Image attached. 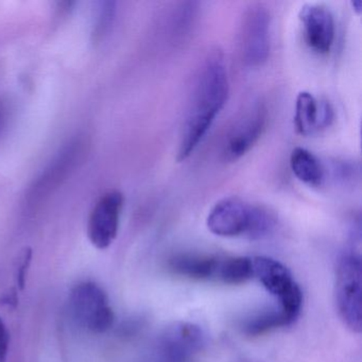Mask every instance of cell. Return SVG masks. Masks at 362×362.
<instances>
[{
  "label": "cell",
  "instance_id": "obj_16",
  "mask_svg": "<svg viewBox=\"0 0 362 362\" xmlns=\"http://www.w3.org/2000/svg\"><path fill=\"white\" fill-rule=\"evenodd\" d=\"M253 279V258L224 256L220 283L224 285H243Z\"/></svg>",
  "mask_w": 362,
  "mask_h": 362
},
{
  "label": "cell",
  "instance_id": "obj_3",
  "mask_svg": "<svg viewBox=\"0 0 362 362\" xmlns=\"http://www.w3.org/2000/svg\"><path fill=\"white\" fill-rule=\"evenodd\" d=\"M88 147V139L81 135L67 141L29 186L25 196L26 204L35 207L48 200L83 163Z\"/></svg>",
  "mask_w": 362,
  "mask_h": 362
},
{
  "label": "cell",
  "instance_id": "obj_20",
  "mask_svg": "<svg viewBox=\"0 0 362 362\" xmlns=\"http://www.w3.org/2000/svg\"><path fill=\"white\" fill-rule=\"evenodd\" d=\"M10 334L7 326L0 317V362H7L9 354Z\"/></svg>",
  "mask_w": 362,
  "mask_h": 362
},
{
  "label": "cell",
  "instance_id": "obj_5",
  "mask_svg": "<svg viewBox=\"0 0 362 362\" xmlns=\"http://www.w3.org/2000/svg\"><path fill=\"white\" fill-rule=\"evenodd\" d=\"M253 258L254 279L276 300L277 308L292 325L302 313L304 294L291 271L274 258L256 256Z\"/></svg>",
  "mask_w": 362,
  "mask_h": 362
},
{
  "label": "cell",
  "instance_id": "obj_12",
  "mask_svg": "<svg viewBox=\"0 0 362 362\" xmlns=\"http://www.w3.org/2000/svg\"><path fill=\"white\" fill-rule=\"evenodd\" d=\"M223 258L207 254H179L171 258L169 269L186 279L220 283Z\"/></svg>",
  "mask_w": 362,
  "mask_h": 362
},
{
  "label": "cell",
  "instance_id": "obj_21",
  "mask_svg": "<svg viewBox=\"0 0 362 362\" xmlns=\"http://www.w3.org/2000/svg\"><path fill=\"white\" fill-rule=\"evenodd\" d=\"M31 259V251L30 250H26L24 254V262H23L22 267L18 270V283H20L21 287H24L25 285V277H26L27 267H28L29 262Z\"/></svg>",
  "mask_w": 362,
  "mask_h": 362
},
{
  "label": "cell",
  "instance_id": "obj_7",
  "mask_svg": "<svg viewBox=\"0 0 362 362\" xmlns=\"http://www.w3.org/2000/svg\"><path fill=\"white\" fill-rule=\"evenodd\" d=\"M270 11L262 4H253L245 10L240 28V52L249 67L262 66L270 56Z\"/></svg>",
  "mask_w": 362,
  "mask_h": 362
},
{
  "label": "cell",
  "instance_id": "obj_4",
  "mask_svg": "<svg viewBox=\"0 0 362 362\" xmlns=\"http://www.w3.org/2000/svg\"><path fill=\"white\" fill-rule=\"evenodd\" d=\"M361 293V255L357 250H347L337 262L334 302L339 317L356 334L362 329Z\"/></svg>",
  "mask_w": 362,
  "mask_h": 362
},
{
  "label": "cell",
  "instance_id": "obj_18",
  "mask_svg": "<svg viewBox=\"0 0 362 362\" xmlns=\"http://www.w3.org/2000/svg\"><path fill=\"white\" fill-rule=\"evenodd\" d=\"M198 4L181 3L171 16L170 30L173 39L182 40L188 35L194 26L198 12Z\"/></svg>",
  "mask_w": 362,
  "mask_h": 362
},
{
  "label": "cell",
  "instance_id": "obj_6",
  "mask_svg": "<svg viewBox=\"0 0 362 362\" xmlns=\"http://www.w3.org/2000/svg\"><path fill=\"white\" fill-rule=\"evenodd\" d=\"M69 302L76 321L90 332L103 334L115 322L107 293L93 281L77 284L71 290Z\"/></svg>",
  "mask_w": 362,
  "mask_h": 362
},
{
  "label": "cell",
  "instance_id": "obj_2",
  "mask_svg": "<svg viewBox=\"0 0 362 362\" xmlns=\"http://www.w3.org/2000/svg\"><path fill=\"white\" fill-rule=\"evenodd\" d=\"M277 220L268 209L250 204L237 197L218 201L209 211L206 226L216 236L250 240L267 238L274 232Z\"/></svg>",
  "mask_w": 362,
  "mask_h": 362
},
{
  "label": "cell",
  "instance_id": "obj_19",
  "mask_svg": "<svg viewBox=\"0 0 362 362\" xmlns=\"http://www.w3.org/2000/svg\"><path fill=\"white\" fill-rule=\"evenodd\" d=\"M13 118V105L10 99L0 97V143L7 135Z\"/></svg>",
  "mask_w": 362,
  "mask_h": 362
},
{
  "label": "cell",
  "instance_id": "obj_22",
  "mask_svg": "<svg viewBox=\"0 0 362 362\" xmlns=\"http://www.w3.org/2000/svg\"><path fill=\"white\" fill-rule=\"evenodd\" d=\"M351 8H353L354 11L357 12L358 14L361 13L362 9V1L361 0H353L351 1Z\"/></svg>",
  "mask_w": 362,
  "mask_h": 362
},
{
  "label": "cell",
  "instance_id": "obj_14",
  "mask_svg": "<svg viewBox=\"0 0 362 362\" xmlns=\"http://www.w3.org/2000/svg\"><path fill=\"white\" fill-rule=\"evenodd\" d=\"M290 168L303 183L317 187L324 181L323 166L313 152L305 148L296 147L290 154Z\"/></svg>",
  "mask_w": 362,
  "mask_h": 362
},
{
  "label": "cell",
  "instance_id": "obj_1",
  "mask_svg": "<svg viewBox=\"0 0 362 362\" xmlns=\"http://www.w3.org/2000/svg\"><path fill=\"white\" fill-rule=\"evenodd\" d=\"M230 95L228 67L219 48L209 50L200 61L188 99L180 135L177 160H187L219 115Z\"/></svg>",
  "mask_w": 362,
  "mask_h": 362
},
{
  "label": "cell",
  "instance_id": "obj_10",
  "mask_svg": "<svg viewBox=\"0 0 362 362\" xmlns=\"http://www.w3.org/2000/svg\"><path fill=\"white\" fill-rule=\"evenodd\" d=\"M124 204V194L112 190L103 194L93 207L88 217V236L97 249H107L115 240Z\"/></svg>",
  "mask_w": 362,
  "mask_h": 362
},
{
  "label": "cell",
  "instance_id": "obj_9",
  "mask_svg": "<svg viewBox=\"0 0 362 362\" xmlns=\"http://www.w3.org/2000/svg\"><path fill=\"white\" fill-rule=\"evenodd\" d=\"M206 338L200 326L179 322L165 328L158 340L160 362H192L204 349Z\"/></svg>",
  "mask_w": 362,
  "mask_h": 362
},
{
  "label": "cell",
  "instance_id": "obj_13",
  "mask_svg": "<svg viewBox=\"0 0 362 362\" xmlns=\"http://www.w3.org/2000/svg\"><path fill=\"white\" fill-rule=\"evenodd\" d=\"M321 120V101L317 100L307 90L298 93L294 111V127L296 132L308 136L320 131Z\"/></svg>",
  "mask_w": 362,
  "mask_h": 362
},
{
  "label": "cell",
  "instance_id": "obj_11",
  "mask_svg": "<svg viewBox=\"0 0 362 362\" xmlns=\"http://www.w3.org/2000/svg\"><path fill=\"white\" fill-rule=\"evenodd\" d=\"M298 20L307 46L321 56L329 54L336 35L332 10L323 4L307 3L300 8Z\"/></svg>",
  "mask_w": 362,
  "mask_h": 362
},
{
  "label": "cell",
  "instance_id": "obj_15",
  "mask_svg": "<svg viewBox=\"0 0 362 362\" xmlns=\"http://www.w3.org/2000/svg\"><path fill=\"white\" fill-rule=\"evenodd\" d=\"M289 326L283 313L279 308L266 309L254 313L241 323L243 334L257 337L272 332L279 327Z\"/></svg>",
  "mask_w": 362,
  "mask_h": 362
},
{
  "label": "cell",
  "instance_id": "obj_17",
  "mask_svg": "<svg viewBox=\"0 0 362 362\" xmlns=\"http://www.w3.org/2000/svg\"><path fill=\"white\" fill-rule=\"evenodd\" d=\"M117 4L115 1H99L94 9L92 24V40L94 43L105 40L115 22Z\"/></svg>",
  "mask_w": 362,
  "mask_h": 362
},
{
  "label": "cell",
  "instance_id": "obj_8",
  "mask_svg": "<svg viewBox=\"0 0 362 362\" xmlns=\"http://www.w3.org/2000/svg\"><path fill=\"white\" fill-rule=\"evenodd\" d=\"M268 111L260 101L252 103L228 131L222 147L226 162H236L245 156L259 141L266 129Z\"/></svg>",
  "mask_w": 362,
  "mask_h": 362
}]
</instances>
